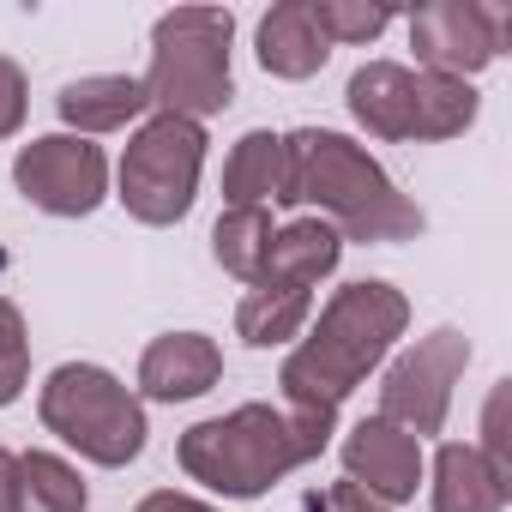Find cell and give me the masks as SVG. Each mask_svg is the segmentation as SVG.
Returning a JSON list of instances; mask_svg holds the SVG:
<instances>
[{
    "instance_id": "1",
    "label": "cell",
    "mask_w": 512,
    "mask_h": 512,
    "mask_svg": "<svg viewBox=\"0 0 512 512\" xmlns=\"http://www.w3.org/2000/svg\"><path fill=\"white\" fill-rule=\"evenodd\" d=\"M410 326V296L386 278H356L344 290H332V302L308 320L302 344L284 356L278 386L290 410H314V416H338L344 398L392 356V344Z\"/></svg>"
},
{
    "instance_id": "8",
    "label": "cell",
    "mask_w": 512,
    "mask_h": 512,
    "mask_svg": "<svg viewBox=\"0 0 512 512\" xmlns=\"http://www.w3.org/2000/svg\"><path fill=\"white\" fill-rule=\"evenodd\" d=\"M470 368V338L458 326H434L428 338H416L404 356L386 362V380H380V410L386 422H398L404 434L428 440L446 428L452 416V392Z\"/></svg>"
},
{
    "instance_id": "25",
    "label": "cell",
    "mask_w": 512,
    "mask_h": 512,
    "mask_svg": "<svg viewBox=\"0 0 512 512\" xmlns=\"http://www.w3.org/2000/svg\"><path fill=\"white\" fill-rule=\"evenodd\" d=\"M133 512H223V506H211V500H199V494H181V488H151Z\"/></svg>"
},
{
    "instance_id": "5",
    "label": "cell",
    "mask_w": 512,
    "mask_h": 512,
    "mask_svg": "<svg viewBox=\"0 0 512 512\" xmlns=\"http://www.w3.org/2000/svg\"><path fill=\"white\" fill-rule=\"evenodd\" d=\"M37 416L61 446L103 470H127L151 440L145 398L97 362H61L37 392Z\"/></svg>"
},
{
    "instance_id": "19",
    "label": "cell",
    "mask_w": 512,
    "mask_h": 512,
    "mask_svg": "<svg viewBox=\"0 0 512 512\" xmlns=\"http://www.w3.org/2000/svg\"><path fill=\"white\" fill-rule=\"evenodd\" d=\"M85 506H91V488H85L73 458H61V452H19L13 512H85Z\"/></svg>"
},
{
    "instance_id": "27",
    "label": "cell",
    "mask_w": 512,
    "mask_h": 512,
    "mask_svg": "<svg viewBox=\"0 0 512 512\" xmlns=\"http://www.w3.org/2000/svg\"><path fill=\"white\" fill-rule=\"evenodd\" d=\"M13 488H19V458L0 446V512H13Z\"/></svg>"
},
{
    "instance_id": "13",
    "label": "cell",
    "mask_w": 512,
    "mask_h": 512,
    "mask_svg": "<svg viewBox=\"0 0 512 512\" xmlns=\"http://www.w3.org/2000/svg\"><path fill=\"white\" fill-rule=\"evenodd\" d=\"M344 260V235L326 223V217H296L284 229H272V247H266V266L253 284L266 290H296V296H314L320 278H332Z\"/></svg>"
},
{
    "instance_id": "17",
    "label": "cell",
    "mask_w": 512,
    "mask_h": 512,
    "mask_svg": "<svg viewBox=\"0 0 512 512\" xmlns=\"http://www.w3.org/2000/svg\"><path fill=\"white\" fill-rule=\"evenodd\" d=\"M278 193H284V133L253 127L235 139V151L223 163V211L278 205Z\"/></svg>"
},
{
    "instance_id": "11",
    "label": "cell",
    "mask_w": 512,
    "mask_h": 512,
    "mask_svg": "<svg viewBox=\"0 0 512 512\" xmlns=\"http://www.w3.org/2000/svg\"><path fill=\"white\" fill-rule=\"evenodd\" d=\"M344 482H356L362 494H374L380 506H404L416 500L422 476H428V458H422V440L404 434L398 422L386 416H362L350 434H344Z\"/></svg>"
},
{
    "instance_id": "22",
    "label": "cell",
    "mask_w": 512,
    "mask_h": 512,
    "mask_svg": "<svg viewBox=\"0 0 512 512\" xmlns=\"http://www.w3.org/2000/svg\"><path fill=\"white\" fill-rule=\"evenodd\" d=\"M25 386H31V332H25L19 302L0 296V410L19 404Z\"/></svg>"
},
{
    "instance_id": "26",
    "label": "cell",
    "mask_w": 512,
    "mask_h": 512,
    "mask_svg": "<svg viewBox=\"0 0 512 512\" xmlns=\"http://www.w3.org/2000/svg\"><path fill=\"white\" fill-rule=\"evenodd\" d=\"M326 512H392V506H380V500L362 494L356 482H332V488H326Z\"/></svg>"
},
{
    "instance_id": "9",
    "label": "cell",
    "mask_w": 512,
    "mask_h": 512,
    "mask_svg": "<svg viewBox=\"0 0 512 512\" xmlns=\"http://www.w3.org/2000/svg\"><path fill=\"white\" fill-rule=\"evenodd\" d=\"M13 187L43 217H91L109 199V157H103V145H91L79 133H43V139L19 145Z\"/></svg>"
},
{
    "instance_id": "18",
    "label": "cell",
    "mask_w": 512,
    "mask_h": 512,
    "mask_svg": "<svg viewBox=\"0 0 512 512\" xmlns=\"http://www.w3.org/2000/svg\"><path fill=\"white\" fill-rule=\"evenodd\" d=\"M314 320V296L296 290H266V284H247V296L235 302V338L253 350H284L308 332Z\"/></svg>"
},
{
    "instance_id": "3",
    "label": "cell",
    "mask_w": 512,
    "mask_h": 512,
    "mask_svg": "<svg viewBox=\"0 0 512 512\" xmlns=\"http://www.w3.org/2000/svg\"><path fill=\"white\" fill-rule=\"evenodd\" d=\"M278 205H314L344 241H416L422 211L398 193V181L332 127H296L284 133V193Z\"/></svg>"
},
{
    "instance_id": "24",
    "label": "cell",
    "mask_w": 512,
    "mask_h": 512,
    "mask_svg": "<svg viewBox=\"0 0 512 512\" xmlns=\"http://www.w3.org/2000/svg\"><path fill=\"white\" fill-rule=\"evenodd\" d=\"M31 115V79L13 55H0V139H13Z\"/></svg>"
},
{
    "instance_id": "6",
    "label": "cell",
    "mask_w": 512,
    "mask_h": 512,
    "mask_svg": "<svg viewBox=\"0 0 512 512\" xmlns=\"http://www.w3.org/2000/svg\"><path fill=\"white\" fill-rule=\"evenodd\" d=\"M344 103L356 115L362 133L386 139V145H440V139H458L476 127V85L464 79H434V73H416L404 61H368L350 73L344 85Z\"/></svg>"
},
{
    "instance_id": "12",
    "label": "cell",
    "mask_w": 512,
    "mask_h": 512,
    "mask_svg": "<svg viewBox=\"0 0 512 512\" xmlns=\"http://www.w3.org/2000/svg\"><path fill=\"white\" fill-rule=\"evenodd\" d=\"M223 380V350L205 332H163L139 356V398L151 404H193Z\"/></svg>"
},
{
    "instance_id": "20",
    "label": "cell",
    "mask_w": 512,
    "mask_h": 512,
    "mask_svg": "<svg viewBox=\"0 0 512 512\" xmlns=\"http://www.w3.org/2000/svg\"><path fill=\"white\" fill-rule=\"evenodd\" d=\"M266 247H272V211H266V205L223 211V217H217V229H211V260H217L229 278H241V284L260 278Z\"/></svg>"
},
{
    "instance_id": "2",
    "label": "cell",
    "mask_w": 512,
    "mask_h": 512,
    "mask_svg": "<svg viewBox=\"0 0 512 512\" xmlns=\"http://www.w3.org/2000/svg\"><path fill=\"white\" fill-rule=\"evenodd\" d=\"M338 434V416L290 410V404H235L223 416L193 422L175 440V458L187 482L223 494V500H260L290 470L314 464Z\"/></svg>"
},
{
    "instance_id": "14",
    "label": "cell",
    "mask_w": 512,
    "mask_h": 512,
    "mask_svg": "<svg viewBox=\"0 0 512 512\" xmlns=\"http://www.w3.org/2000/svg\"><path fill=\"white\" fill-rule=\"evenodd\" d=\"M145 85L133 73H85L73 85H61L55 97V115L67 133L79 139H97V133H121V127H139L145 121Z\"/></svg>"
},
{
    "instance_id": "16",
    "label": "cell",
    "mask_w": 512,
    "mask_h": 512,
    "mask_svg": "<svg viewBox=\"0 0 512 512\" xmlns=\"http://www.w3.org/2000/svg\"><path fill=\"white\" fill-rule=\"evenodd\" d=\"M428 500H434V512H506L512 488L494 482V470L482 464L476 446L446 440L428 464Z\"/></svg>"
},
{
    "instance_id": "4",
    "label": "cell",
    "mask_w": 512,
    "mask_h": 512,
    "mask_svg": "<svg viewBox=\"0 0 512 512\" xmlns=\"http://www.w3.org/2000/svg\"><path fill=\"white\" fill-rule=\"evenodd\" d=\"M229 43H235V13L229 7H175L151 25V67H145V103L151 115H181V121H211L235 103V73H229Z\"/></svg>"
},
{
    "instance_id": "7",
    "label": "cell",
    "mask_w": 512,
    "mask_h": 512,
    "mask_svg": "<svg viewBox=\"0 0 512 512\" xmlns=\"http://www.w3.org/2000/svg\"><path fill=\"white\" fill-rule=\"evenodd\" d=\"M205 127L181 121V115H145L127 133L121 169H115V199L127 205L133 223L145 229H169L193 211L199 199V175H205Z\"/></svg>"
},
{
    "instance_id": "15",
    "label": "cell",
    "mask_w": 512,
    "mask_h": 512,
    "mask_svg": "<svg viewBox=\"0 0 512 512\" xmlns=\"http://www.w3.org/2000/svg\"><path fill=\"white\" fill-rule=\"evenodd\" d=\"M253 55H260V67H266L272 79L302 85V79H314V73L332 61V43H326V31H320V19H314L308 0H278V7L260 19Z\"/></svg>"
},
{
    "instance_id": "21",
    "label": "cell",
    "mask_w": 512,
    "mask_h": 512,
    "mask_svg": "<svg viewBox=\"0 0 512 512\" xmlns=\"http://www.w3.org/2000/svg\"><path fill=\"white\" fill-rule=\"evenodd\" d=\"M314 7V19H320V31H326V43L338 49H350V43H374L398 13L392 7H368V0H308Z\"/></svg>"
},
{
    "instance_id": "10",
    "label": "cell",
    "mask_w": 512,
    "mask_h": 512,
    "mask_svg": "<svg viewBox=\"0 0 512 512\" xmlns=\"http://www.w3.org/2000/svg\"><path fill=\"white\" fill-rule=\"evenodd\" d=\"M512 19L500 7H476V0H428L410 13V49H416V73L434 79H476L482 67H494L506 55Z\"/></svg>"
},
{
    "instance_id": "23",
    "label": "cell",
    "mask_w": 512,
    "mask_h": 512,
    "mask_svg": "<svg viewBox=\"0 0 512 512\" xmlns=\"http://www.w3.org/2000/svg\"><path fill=\"white\" fill-rule=\"evenodd\" d=\"M506 404H512V380H494L488 404H482V464L494 470V482L512 488V428H506Z\"/></svg>"
}]
</instances>
